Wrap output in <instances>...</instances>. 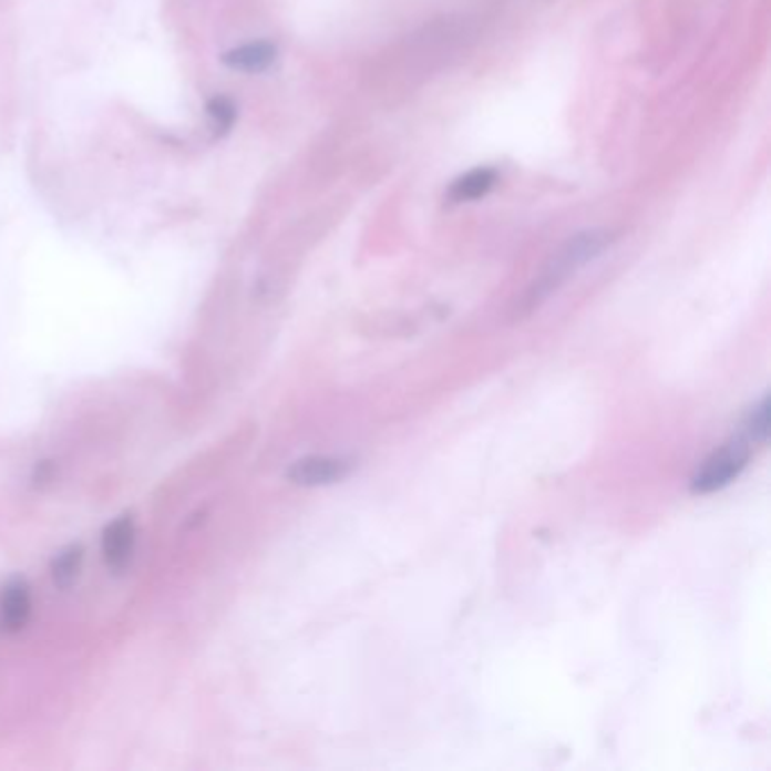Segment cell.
<instances>
[{
    "mask_svg": "<svg viewBox=\"0 0 771 771\" xmlns=\"http://www.w3.org/2000/svg\"><path fill=\"white\" fill-rule=\"evenodd\" d=\"M611 243L609 232H584L570 238L557 254L549 260L545 271L541 274V279L534 284L530 292V308L538 306L547 295H553L559 286H564L566 279H570L573 274L584 267L588 260H593L604 247Z\"/></svg>",
    "mask_w": 771,
    "mask_h": 771,
    "instance_id": "cell-1",
    "label": "cell"
},
{
    "mask_svg": "<svg viewBox=\"0 0 771 771\" xmlns=\"http://www.w3.org/2000/svg\"><path fill=\"white\" fill-rule=\"evenodd\" d=\"M749 462V449L744 442H731L718 453H712L692 477V493H712L731 484Z\"/></svg>",
    "mask_w": 771,
    "mask_h": 771,
    "instance_id": "cell-2",
    "label": "cell"
},
{
    "mask_svg": "<svg viewBox=\"0 0 771 771\" xmlns=\"http://www.w3.org/2000/svg\"><path fill=\"white\" fill-rule=\"evenodd\" d=\"M134 549H136V521L132 514H123L104 527L102 559L109 573L123 575L134 559Z\"/></svg>",
    "mask_w": 771,
    "mask_h": 771,
    "instance_id": "cell-3",
    "label": "cell"
},
{
    "mask_svg": "<svg viewBox=\"0 0 771 771\" xmlns=\"http://www.w3.org/2000/svg\"><path fill=\"white\" fill-rule=\"evenodd\" d=\"M351 471V464L342 458H326V455H310L297 460L288 469V480L297 486H326L345 480Z\"/></svg>",
    "mask_w": 771,
    "mask_h": 771,
    "instance_id": "cell-4",
    "label": "cell"
},
{
    "mask_svg": "<svg viewBox=\"0 0 771 771\" xmlns=\"http://www.w3.org/2000/svg\"><path fill=\"white\" fill-rule=\"evenodd\" d=\"M32 616V593L23 577L10 579L0 590V629L19 634Z\"/></svg>",
    "mask_w": 771,
    "mask_h": 771,
    "instance_id": "cell-5",
    "label": "cell"
},
{
    "mask_svg": "<svg viewBox=\"0 0 771 771\" xmlns=\"http://www.w3.org/2000/svg\"><path fill=\"white\" fill-rule=\"evenodd\" d=\"M277 54H279V50L271 41H254V43H245V45H238V48L225 52L223 62H225V66H229L234 71L260 73L277 62Z\"/></svg>",
    "mask_w": 771,
    "mask_h": 771,
    "instance_id": "cell-6",
    "label": "cell"
},
{
    "mask_svg": "<svg viewBox=\"0 0 771 771\" xmlns=\"http://www.w3.org/2000/svg\"><path fill=\"white\" fill-rule=\"evenodd\" d=\"M84 568V545L71 543L62 547L58 555L50 562V579L58 590H71Z\"/></svg>",
    "mask_w": 771,
    "mask_h": 771,
    "instance_id": "cell-7",
    "label": "cell"
},
{
    "mask_svg": "<svg viewBox=\"0 0 771 771\" xmlns=\"http://www.w3.org/2000/svg\"><path fill=\"white\" fill-rule=\"evenodd\" d=\"M495 184V171L491 168H475L471 173H466L464 177H460L453 186L449 197L453 202H473L484 197Z\"/></svg>",
    "mask_w": 771,
    "mask_h": 771,
    "instance_id": "cell-8",
    "label": "cell"
},
{
    "mask_svg": "<svg viewBox=\"0 0 771 771\" xmlns=\"http://www.w3.org/2000/svg\"><path fill=\"white\" fill-rule=\"evenodd\" d=\"M206 112H208V119H210L213 130H215L217 136L227 134L234 127L236 116H238V109H236L234 100L227 97V95L210 97L208 104H206Z\"/></svg>",
    "mask_w": 771,
    "mask_h": 771,
    "instance_id": "cell-9",
    "label": "cell"
},
{
    "mask_svg": "<svg viewBox=\"0 0 771 771\" xmlns=\"http://www.w3.org/2000/svg\"><path fill=\"white\" fill-rule=\"evenodd\" d=\"M749 432L753 439H760V442H764L767 439V434H769V399L767 397L753 410L751 421H749Z\"/></svg>",
    "mask_w": 771,
    "mask_h": 771,
    "instance_id": "cell-10",
    "label": "cell"
}]
</instances>
